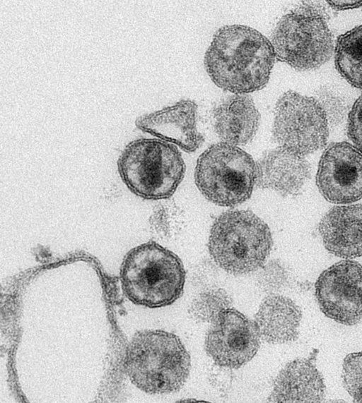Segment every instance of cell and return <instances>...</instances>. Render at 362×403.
Masks as SVG:
<instances>
[{
	"label": "cell",
	"mask_w": 362,
	"mask_h": 403,
	"mask_svg": "<svg viewBox=\"0 0 362 403\" xmlns=\"http://www.w3.org/2000/svg\"><path fill=\"white\" fill-rule=\"evenodd\" d=\"M301 318V310L292 299L274 294L261 303L255 322L262 340L284 344L298 338Z\"/></svg>",
	"instance_id": "e0dca14e"
},
{
	"label": "cell",
	"mask_w": 362,
	"mask_h": 403,
	"mask_svg": "<svg viewBox=\"0 0 362 403\" xmlns=\"http://www.w3.org/2000/svg\"><path fill=\"white\" fill-rule=\"evenodd\" d=\"M315 292L327 317L346 325L362 321V265L358 262L341 260L324 270Z\"/></svg>",
	"instance_id": "9c48e42d"
},
{
	"label": "cell",
	"mask_w": 362,
	"mask_h": 403,
	"mask_svg": "<svg viewBox=\"0 0 362 403\" xmlns=\"http://www.w3.org/2000/svg\"><path fill=\"white\" fill-rule=\"evenodd\" d=\"M334 54L339 73L351 85L362 90V25L337 37Z\"/></svg>",
	"instance_id": "ac0fdd59"
},
{
	"label": "cell",
	"mask_w": 362,
	"mask_h": 403,
	"mask_svg": "<svg viewBox=\"0 0 362 403\" xmlns=\"http://www.w3.org/2000/svg\"><path fill=\"white\" fill-rule=\"evenodd\" d=\"M316 353L308 358L294 359L285 365L276 377L268 398L271 402H322L325 385L315 366Z\"/></svg>",
	"instance_id": "5bb4252c"
},
{
	"label": "cell",
	"mask_w": 362,
	"mask_h": 403,
	"mask_svg": "<svg viewBox=\"0 0 362 403\" xmlns=\"http://www.w3.org/2000/svg\"><path fill=\"white\" fill-rule=\"evenodd\" d=\"M260 339L255 322L230 307L211 323L206 335L205 349L217 366L238 368L255 356Z\"/></svg>",
	"instance_id": "30bf717a"
},
{
	"label": "cell",
	"mask_w": 362,
	"mask_h": 403,
	"mask_svg": "<svg viewBox=\"0 0 362 403\" xmlns=\"http://www.w3.org/2000/svg\"><path fill=\"white\" fill-rule=\"evenodd\" d=\"M232 298L221 288H210L199 293L192 301L188 313L199 323H212L223 311L231 307Z\"/></svg>",
	"instance_id": "d6986e66"
},
{
	"label": "cell",
	"mask_w": 362,
	"mask_h": 403,
	"mask_svg": "<svg viewBox=\"0 0 362 403\" xmlns=\"http://www.w3.org/2000/svg\"><path fill=\"white\" fill-rule=\"evenodd\" d=\"M155 229L163 236L171 237L180 230L182 224L180 210L174 203L160 207L153 218Z\"/></svg>",
	"instance_id": "7402d4cb"
},
{
	"label": "cell",
	"mask_w": 362,
	"mask_h": 403,
	"mask_svg": "<svg viewBox=\"0 0 362 403\" xmlns=\"http://www.w3.org/2000/svg\"><path fill=\"white\" fill-rule=\"evenodd\" d=\"M214 131L221 142L233 145L248 143L260 124V114L252 98L235 94L212 109Z\"/></svg>",
	"instance_id": "2e32d148"
},
{
	"label": "cell",
	"mask_w": 362,
	"mask_h": 403,
	"mask_svg": "<svg viewBox=\"0 0 362 403\" xmlns=\"http://www.w3.org/2000/svg\"><path fill=\"white\" fill-rule=\"evenodd\" d=\"M275 59L270 40L255 28L234 24L217 30L204 62L208 75L218 88L247 95L265 87Z\"/></svg>",
	"instance_id": "6da1fadb"
},
{
	"label": "cell",
	"mask_w": 362,
	"mask_h": 403,
	"mask_svg": "<svg viewBox=\"0 0 362 403\" xmlns=\"http://www.w3.org/2000/svg\"><path fill=\"white\" fill-rule=\"evenodd\" d=\"M256 164V185L284 196L299 194L311 175L305 156L280 146L266 152Z\"/></svg>",
	"instance_id": "4fadbf2b"
},
{
	"label": "cell",
	"mask_w": 362,
	"mask_h": 403,
	"mask_svg": "<svg viewBox=\"0 0 362 403\" xmlns=\"http://www.w3.org/2000/svg\"><path fill=\"white\" fill-rule=\"evenodd\" d=\"M326 16L313 1L284 15L271 35L276 59L300 71L316 69L329 61L334 49Z\"/></svg>",
	"instance_id": "8992f818"
},
{
	"label": "cell",
	"mask_w": 362,
	"mask_h": 403,
	"mask_svg": "<svg viewBox=\"0 0 362 403\" xmlns=\"http://www.w3.org/2000/svg\"><path fill=\"white\" fill-rule=\"evenodd\" d=\"M119 174L129 189L148 200L170 197L181 183L185 164L178 148L154 138L129 142L118 160Z\"/></svg>",
	"instance_id": "277c9868"
},
{
	"label": "cell",
	"mask_w": 362,
	"mask_h": 403,
	"mask_svg": "<svg viewBox=\"0 0 362 403\" xmlns=\"http://www.w3.org/2000/svg\"><path fill=\"white\" fill-rule=\"evenodd\" d=\"M346 131L354 145L362 152V94L349 112Z\"/></svg>",
	"instance_id": "603a6c76"
},
{
	"label": "cell",
	"mask_w": 362,
	"mask_h": 403,
	"mask_svg": "<svg viewBox=\"0 0 362 403\" xmlns=\"http://www.w3.org/2000/svg\"><path fill=\"white\" fill-rule=\"evenodd\" d=\"M343 384L355 402H362V351L349 354L342 365Z\"/></svg>",
	"instance_id": "44dd1931"
},
{
	"label": "cell",
	"mask_w": 362,
	"mask_h": 403,
	"mask_svg": "<svg viewBox=\"0 0 362 403\" xmlns=\"http://www.w3.org/2000/svg\"><path fill=\"white\" fill-rule=\"evenodd\" d=\"M274 112L272 136L280 147L305 156L326 145L329 121L317 99L288 90Z\"/></svg>",
	"instance_id": "ba28073f"
},
{
	"label": "cell",
	"mask_w": 362,
	"mask_h": 403,
	"mask_svg": "<svg viewBox=\"0 0 362 403\" xmlns=\"http://www.w3.org/2000/svg\"><path fill=\"white\" fill-rule=\"evenodd\" d=\"M327 3L336 11L354 9L362 6V1H328Z\"/></svg>",
	"instance_id": "cb8c5ba5"
},
{
	"label": "cell",
	"mask_w": 362,
	"mask_h": 403,
	"mask_svg": "<svg viewBox=\"0 0 362 403\" xmlns=\"http://www.w3.org/2000/svg\"><path fill=\"white\" fill-rule=\"evenodd\" d=\"M289 280L288 270L279 260H272L263 265L257 277L258 287L269 295L281 290Z\"/></svg>",
	"instance_id": "ffe728a7"
},
{
	"label": "cell",
	"mask_w": 362,
	"mask_h": 403,
	"mask_svg": "<svg viewBox=\"0 0 362 403\" xmlns=\"http://www.w3.org/2000/svg\"><path fill=\"white\" fill-rule=\"evenodd\" d=\"M190 356L180 338L163 330H145L129 343L124 368L132 383L150 394L179 390L190 370Z\"/></svg>",
	"instance_id": "7a4b0ae2"
},
{
	"label": "cell",
	"mask_w": 362,
	"mask_h": 403,
	"mask_svg": "<svg viewBox=\"0 0 362 403\" xmlns=\"http://www.w3.org/2000/svg\"><path fill=\"white\" fill-rule=\"evenodd\" d=\"M185 276L180 258L154 241L129 251L119 272L126 296L148 308L166 306L177 300L183 293Z\"/></svg>",
	"instance_id": "3957f363"
},
{
	"label": "cell",
	"mask_w": 362,
	"mask_h": 403,
	"mask_svg": "<svg viewBox=\"0 0 362 403\" xmlns=\"http://www.w3.org/2000/svg\"><path fill=\"white\" fill-rule=\"evenodd\" d=\"M268 225L250 210H228L220 215L210 230L208 248L221 268L245 275L262 267L272 248Z\"/></svg>",
	"instance_id": "5b68a950"
},
{
	"label": "cell",
	"mask_w": 362,
	"mask_h": 403,
	"mask_svg": "<svg viewBox=\"0 0 362 403\" xmlns=\"http://www.w3.org/2000/svg\"><path fill=\"white\" fill-rule=\"evenodd\" d=\"M325 248L343 258L362 256V204H346L328 210L319 223Z\"/></svg>",
	"instance_id": "9a60e30c"
},
{
	"label": "cell",
	"mask_w": 362,
	"mask_h": 403,
	"mask_svg": "<svg viewBox=\"0 0 362 403\" xmlns=\"http://www.w3.org/2000/svg\"><path fill=\"white\" fill-rule=\"evenodd\" d=\"M316 184L328 201L346 205L362 198V152L347 142L332 143L321 155Z\"/></svg>",
	"instance_id": "8fae6325"
},
{
	"label": "cell",
	"mask_w": 362,
	"mask_h": 403,
	"mask_svg": "<svg viewBox=\"0 0 362 403\" xmlns=\"http://www.w3.org/2000/svg\"><path fill=\"white\" fill-rule=\"evenodd\" d=\"M197 103L192 100H181L139 116L135 124L140 130L190 152L197 150L204 141L197 130Z\"/></svg>",
	"instance_id": "7c38bea8"
},
{
	"label": "cell",
	"mask_w": 362,
	"mask_h": 403,
	"mask_svg": "<svg viewBox=\"0 0 362 403\" xmlns=\"http://www.w3.org/2000/svg\"><path fill=\"white\" fill-rule=\"evenodd\" d=\"M257 164L239 146L220 142L199 157L195 184L210 202L233 207L246 201L256 185Z\"/></svg>",
	"instance_id": "52a82bcc"
}]
</instances>
